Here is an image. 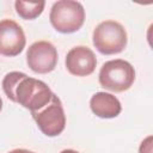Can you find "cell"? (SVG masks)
Returning <instances> with one entry per match:
<instances>
[{
	"mask_svg": "<svg viewBox=\"0 0 153 153\" xmlns=\"http://www.w3.org/2000/svg\"><path fill=\"white\" fill-rule=\"evenodd\" d=\"M93 45L103 55L122 53L127 47V31L115 20H104L96 26L92 36Z\"/></svg>",
	"mask_w": 153,
	"mask_h": 153,
	"instance_id": "cell-1",
	"label": "cell"
},
{
	"mask_svg": "<svg viewBox=\"0 0 153 153\" xmlns=\"http://www.w3.org/2000/svg\"><path fill=\"white\" fill-rule=\"evenodd\" d=\"M49 19L56 31L72 33L82 26L85 22V10L79 1L60 0L53 5Z\"/></svg>",
	"mask_w": 153,
	"mask_h": 153,
	"instance_id": "cell-2",
	"label": "cell"
},
{
	"mask_svg": "<svg viewBox=\"0 0 153 153\" xmlns=\"http://www.w3.org/2000/svg\"><path fill=\"white\" fill-rule=\"evenodd\" d=\"M135 80L134 67L124 60L116 59L105 62L99 72V84L111 92H123L131 87Z\"/></svg>",
	"mask_w": 153,
	"mask_h": 153,
	"instance_id": "cell-3",
	"label": "cell"
},
{
	"mask_svg": "<svg viewBox=\"0 0 153 153\" xmlns=\"http://www.w3.org/2000/svg\"><path fill=\"white\" fill-rule=\"evenodd\" d=\"M53 94L54 93L45 82L35 78L26 76L17 86L16 103L33 112L48 105Z\"/></svg>",
	"mask_w": 153,
	"mask_h": 153,
	"instance_id": "cell-4",
	"label": "cell"
},
{
	"mask_svg": "<svg viewBox=\"0 0 153 153\" xmlns=\"http://www.w3.org/2000/svg\"><path fill=\"white\" fill-rule=\"evenodd\" d=\"M39 130L50 137L60 135L66 127V115L56 94H53L48 105L38 111L31 112Z\"/></svg>",
	"mask_w": 153,
	"mask_h": 153,
	"instance_id": "cell-5",
	"label": "cell"
},
{
	"mask_svg": "<svg viewBox=\"0 0 153 153\" xmlns=\"http://www.w3.org/2000/svg\"><path fill=\"white\" fill-rule=\"evenodd\" d=\"M26 63L32 72L38 74L53 72L57 65L56 48L48 41L35 42L26 51Z\"/></svg>",
	"mask_w": 153,
	"mask_h": 153,
	"instance_id": "cell-6",
	"label": "cell"
},
{
	"mask_svg": "<svg viewBox=\"0 0 153 153\" xmlns=\"http://www.w3.org/2000/svg\"><path fill=\"white\" fill-rule=\"evenodd\" d=\"M26 38L23 29L12 19L0 20V54L13 57L25 48Z\"/></svg>",
	"mask_w": 153,
	"mask_h": 153,
	"instance_id": "cell-7",
	"label": "cell"
},
{
	"mask_svg": "<svg viewBox=\"0 0 153 153\" xmlns=\"http://www.w3.org/2000/svg\"><path fill=\"white\" fill-rule=\"evenodd\" d=\"M66 68L75 76H87L96 69L97 59L94 53L84 45L72 48L66 56Z\"/></svg>",
	"mask_w": 153,
	"mask_h": 153,
	"instance_id": "cell-8",
	"label": "cell"
},
{
	"mask_svg": "<svg viewBox=\"0 0 153 153\" xmlns=\"http://www.w3.org/2000/svg\"><path fill=\"white\" fill-rule=\"evenodd\" d=\"M90 108L92 112L100 118L117 117L122 110L120 100L111 93L97 92L90 100Z\"/></svg>",
	"mask_w": 153,
	"mask_h": 153,
	"instance_id": "cell-9",
	"label": "cell"
},
{
	"mask_svg": "<svg viewBox=\"0 0 153 153\" xmlns=\"http://www.w3.org/2000/svg\"><path fill=\"white\" fill-rule=\"evenodd\" d=\"M44 6H45L44 0H38V1L17 0L14 2L17 14L25 20H32L39 17L44 10Z\"/></svg>",
	"mask_w": 153,
	"mask_h": 153,
	"instance_id": "cell-10",
	"label": "cell"
},
{
	"mask_svg": "<svg viewBox=\"0 0 153 153\" xmlns=\"http://www.w3.org/2000/svg\"><path fill=\"white\" fill-rule=\"evenodd\" d=\"M27 75L22 72H10L7 73L2 79V90L6 94V97L16 103V90L19 82L26 78Z\"/></svg>",
	"mask_w": 153,
	"mask_h": 153,
	"instance_id": "cell-11",
	"label": "cell"
},
{
	"mask_svg": "<svg viewBox=\"0 0 153 153\" xmlns=\"http://www.w3.org/2000/svg\"><path fill=\"white\" fill-rule=\"evenodd\" d=\"M152 135L147 136L140 145V148H139V153H153V147H152Z\"/></svg>",
	"mask_w": 153,
	"mask_h": 153,
	"instance_id": "cell-12",
	"label": "cell"
},
{
	"mask_svg": "<svg viewBox=\"0 0 153 153\" xmlns=\"http://www.w3.org/2000/svg\"><path fill=\"white\" fill-rule=\"evenodd\" d=\"M26 152V149H13V151H11V152H8V153H25Z\"/></svg>",
	"mask_w": 153,
	"mask_h": 153,
	"instance_id": "cell-13",
	"label": "cell"
},
{
	"mask_svg": "<svg viewBox=\"0 0 153 153\" xmlns=\"http://www.w3.org/2000/svg\"><path fill=\"white\" fill-rule=\"evenodd\" d=\"M60 153H79V152H76V151H74V149H63V151H61Z\"/></svg>",
	"mask_w": 153,
	"mask_h": 153,
	"instance_id": "cell-14",
	"label": "cell"
},
{
	"mask_svg": "<svg viewBox=\"0 0 153 153\" xmlns=\"http://www.w3.org/2000/svg\"><path fill=\"white\" fill-rule=\"evenodd\" d=\"M1 109H2V100H1V98H0V111H1Z\"/></svg>",
	"mask_w": 153,
	"mask_h": 153,
	"instance_id": "cell-15",
	"label": "cell"
},
{
	"mask_svg": "<svg viewBox=\"0 0 153 153\" xmlns=\"http://www.w3.org/2000/svg\"><path fill=\"white\" fill-rule=\"evenodd\" d=\"M25 153H35V152H31V151H27V149H26V152H25Z\"/></svg>",
	"mask_w": 153,
	"mask_h": 153,
	"instance_id": "cell-16",
	"label": "cell"
}]
</instances>
